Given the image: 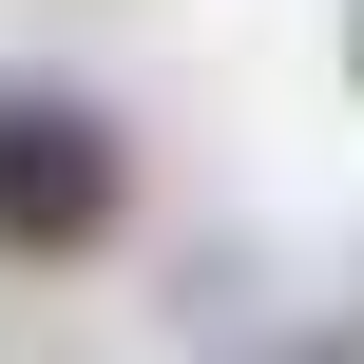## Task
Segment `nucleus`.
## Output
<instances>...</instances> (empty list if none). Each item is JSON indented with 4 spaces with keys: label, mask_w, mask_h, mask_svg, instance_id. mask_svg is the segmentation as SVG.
<instances>
[{
    "label": "nucleus",
    "mask_w": 364,
    "mask_h": 364,
    "mask_svg": "<svg viewBox=\"0 0 364 364\" xmlns=\"http://www.w3.org/2000/svg\"><path fill=\"white\" fill-rule=\"evenodd\" d=\"M115 115L96 96H58V77H0V269H77L96 230H115Z\"/></svg>",
    "instance_id": "obj_1"
},
{
    "label": "nucleus",
    "mask_w": 364,
    "mask_h": 364,
    "mask_svg": "<svg viewBox=\"0 0 364 364\" xmlns=\"http://www.w3.org/2000/svg\"><path fill=\"white\" fill-rule=\"evenodd\" d=\"M346 58H364V19H346Z\"/></svg>",
    "instance_id": "obj_2"
},
{
    "label": "nucleus",
    "mask_w": 364,
    "mask_h": 364,
    "mask_svg": "<svg viewBox=\"0 0 364 364\" xmlns=\"http://www.w3.org/2000/svg\"><path fill=\"white\" fill-rule=\"evenodd\" d=\"M326 364H346V346H326Z\"/></svg>",
    "instance_id": "obj_3"
}]
</instances>
